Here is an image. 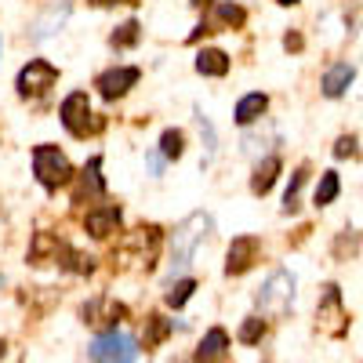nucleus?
<instances>
[{
	"instance_id": "obj_1",
	"label": "nucleus",
	"mask_w": 363,
	"mask_h": 363,
	"mask_svg": "<svg viewBox=\"0 0 363 363\" xmlns=\"http://www.w3.org/2000/svg\"><path fill=\"white\" fill-rule=\"evenodd\" d=\"M157 255H160V229L145 225V229H135L124 244H120L116 262L124 269H131V272H149L157 265Z\"/></svg>"
},
{
	"instance_id": "obj_2",
	"label": "nucleus",
	"mask_w": 363,
	"mask_h": 363,
	"mask_svg": "<svg viewBox=\"0 0 363 363\" xmlns=\"http://www.w3.org/2000/svg\"><path fill=\"white\" fill-rule=\"evenodd\" d=\"M207 233H211V218L207 215H189L174 229V236H171V269L174 272H182L193 262V251H196V244Z\"/></svg>"
},
{
	"instance_id": "obj_3",
	"label": "nucleus",
	"mask_w": 363,
	"mask_h": 363,
	"mask_svg": "<svg viewBox=\"0 0 363 363\" xmlns=\"http://www.w3.org/2000/svg\"><path fill=\"white\" fill-rule=\"evenodd\" d=\"M291 301H294V277L284 272V269H277L258 291V309L272 320H280V316H287Z\"/></svg>"
},
{
	"instance_id": "obj_4",
	"label": "nucleus",
	"mask_w": 363,
	"mask_h": 363,
	"mask_svg": "<svg viewBox=\"0 0 363 363\" xmlns=\"http://www.w3.org/2000/svg\"><path fill=\"white\" fill-rule=\"evenodd\" d=\"M33 171H37L44 189H58L73 178V167H69L66 153H58L55 145H37L33 149Z\"/></svg>"
},
{
	"instance_id": "obj_5",
	"label": "nucleus",
	"mask_w": 363,
	"mask_h": 363,
	"mask_svg": "<svg viewBox=\"0 0 363 363\" xmlns=\"http://www.w3.org/2000/svg\"><path fill=\"white\" fill-rule=\"evenodd\" d=\"M316 327L323 330V335H330V338H342L345 327H349V313L342 306V291L335 284L323 287V298L316 306Z\"/></svg>"
},
{
	"instance_id": "obj_6",
	"label": "nucleus",
	"mask_w": 363,
	"mask_h": 363,
	"mask_svg": "<svg viewBox=\"0 0 363 363\" xmlns=\"http://www.w3.org/2000/svg\"><path fill=\"white\" fill-rule=\"evenodd\" d=\"M91 359H99V363H131L138 359V342L131 335H116V330H109V335H99L95 342H91Z\"/></svg>"
},
{
	"instance_id": "obj_7",
	"label": "nucleus",
	"mask_w": 363,
	"mask_h": 363,
	"mask_svg": "<svg viewBox=\"0 0 363 363\" xmlns=\"http://www.w3.org/2000/svg\"><path fill=\"white\" fill-rule=\"evenodd\" d=\"M55 80H58V73H55V66H48V62H29L22 73H18V95L22 99H40V95H48V91L55 87Z\"/></svg>"
},
{
	"instance_id": "obj_8",
	"label": "nucleus",
	"mask_w": 363,
	"mask_h": 363,
	"mask_svg": "<svg viewBox=\"0 0 363 363\" xmlns=\"http://www.w3.org/2000/svg\"><path fill=\"white\" fill-rule=\"evenodd\" d=\"M87 116H91V102H87V95L84 91H77V95H69L66 102H62V124H66V131L69 135H87L91 131V124H87Z\"/></svg>"
},
{
	"instance_id": "obj_9",
	"label": "nucleus",
	"mask_w": 363,
	"mask_h": 363,
	"mask_svg": "<svg viewBox=\"0 0 363 363\" xmlns=\"http://www.w3.org/2000/svg\"><path fill=\"white\" fill-rule=\"evenodd\" d=\"M138 84V69L131 66H120V69H109L99 77V91H102V99H120V95H128V87Z\"/></svg>"
},
{
	"instance_id": "obj_10",
	"label": "nucleus",
	"mask_w": 363,
	"mask_h": 363,
	"mask_svg": "<svg viewBox=\"0 0 363 363\" xmlns=\"http://www.w3.org/2000/svg\"><path fill=\"white\" fill-rule=\"evenodd\" d=\"M255 255H258V240H255V236H240V240H233L225 272H229V277H240V272H247L251 262H255Z\"/></svg>"
},
{
	"instance_id": "obj_11",
	"label": "nucleus",
	"mask_w": 363,
	"mask_h": 363,
	"mask_svg": "<svg viewBox=\"0 0 363 363\" xmlns=\"http://www.w3.org/2000/svg\"><path fill=\"white\" fill-rule=\"evenodd\" d=\"M84 225H87L91 236H99V240L109 236V233H116V225H120V207H109V203H106V207L87 211V222H84Z\"/></svg>"
},
{
	"instance_id": "obj_12",
	"label": "nucleus",
	"mask_w": 363,
	"mask_h": 363,
	"mask_svg": "<svg viewBox=\"0 0 363 363\" xmlns=\"http://www.w3.org/2000/svg\"><path fill=\"white\" fill-rule=\"evenodd\" d=\"M352 80H356V69H352L349 62L330 66V69L323 73V95H327V99H338V95H345Z\"/></svg>"
},
{
	"instance_id": "obj_13",
	"label": "nucleus",
	"mask_w": 363,
	"mask_h": 363,
	"mask_svg": "<svg viewBox=\"0 0 363 363\" xmlns=\"http://www.w3.org/2000/svg\"><path fill=\"white\" fill-rule=\"evenodd\" d=\"M66 15H69V0H58V4H51V8L37 18V26H33V37H37V40H48V37L55 33V29H62Z\"/></svg>"
},
{
	"instance_id": "obj_14",
	"label": "nucleus",
	"mask_w": 363,
	"mask_h": 363,
	"mask_svg": "<svg viewBox=\"0 0 363 363\" xmlns=\"http://www.w3.org/2000/svg\"><path fill=\"white\" fill-rule=\"evenodd\" d=\"M99 171H102V160L95 157V160H91V164L84 167V174H80L77 200H84V196H87V200H99V196L106 193V186H102V174H99Z\"/></svg>"
},
{
	"instance_id": "obj_15",
	"label": "nucleus",
	"mask_w": 363,
	"mask_h": 363,
	"mask_svg": "<svg viewBox=\"0 0 363 363\" xmlns=\"http://www.w3.org/2000/svg\"><path fill=\"white\" fill-rule=\"evenodd\" d=\"M277 174H280V160H277V157H265V160L255 167L251 193H255V196H265V193L272 189V182H277Z\"/></svg>"
},
{
	"instance_id": "obj_16",
	"label": "nucleus",
	"mask_w": 363,
	"mask_h": 363,
	"mask_svg": "<svg viewBox=\"0 0 363 363\" xmlns=\"http://www.w3.org/2000/svg\"><path fill=\"white\" fill-rule=\"evenodd\" d=\"M196 73H203V77H225L229 73V55L225 51H200L196 55Z\"/></svg>"
},
{
	"instance_id": "obj_17",
	"label": "nucleus",
	"mask_w": 363,
	"mask_h": 363,
	"mask_svg": "<svg viewBox=\"0 0 363 363\" xmlns=\"http://www.w3.org/2000/svg\"><path fill=\"white\" fill-rule=\"evenodd\" d=\"M269 109V99L265 95H244V99H240V106H236V124H255V120L262 116Z\"/></svg>"
},
{
	"instance_id": "obj_18",
	"label": "nucleus",
	"mask_w": 363,
	"mask_h": 363,
	"mask_svg": "<svg viewBox=\"0 0 363 363\" xmlns=\"http://www.w3.org/2000/svg\"><path fill=\"white\" fill-rule=\"evenodd\" d=\"M225 345H229V338H225V330H211V335L200 342V352H196V359H222L225 356Z\"/></svg>"
},
{
	"instance_id": "obj_19",
	"label": "nucleus",
	"mask_w": 363,
	"mask_h": 363,
	"mask_svg": "<svg viewBox=\"0 0 363 363\" xmlns=\"http://www.w3.org/2000/svg\"><path fill=\"white\" fill-rule=\"evenodd\" d=\"M211 11H215V22H207L203 29H233V26L244 22V11H240L236 4H215Z\"/></svg>"
},
{
	"instance_id": "obj_20",
	"label": "nucleus",
	"mask_w": 363,
	"mask_h": 363,
	"mask_svg": "<svg viewBox=\"0 0 363 363\" xmlns=\"http://www.w3.org/2000/svg\"><path fill=\"white\" fill-rule=\"evenodd\" d=\"M116 316H120V309L113 306V301H106V298H102V301H91V306L84 309V320L95 323V327H99V323H113Z\"/></svg>"
},
{
	"instance_id": "obj_21",
	"label": "nucleus",
	"mask_w": 363,
	"mask_h": 363,
	"mask_svg": "<svg viewBox=\"0 0 363 363\" xmlns=\"http://www.w3.org/2000/svg\"><path fill=\"white\" fill-rule=\"evenodd\" d=\"M29 255H33V262H37V265H44V255H51V262H58L62 247H58V240H55V236L40 233V236L33 240V251H29Z\"/></svg>"
},
{
	"instance_id": "obj_22",
	"label": "nucleus",
	"mask_w": 363,
	"mask_h": 363,
	"mask_svg": "<svg viewBox=\"0 0 363 363\" xmlns=\"http://www.w3.org/2000/svg\"><path fill=\"white\" fill-rule=\"evenodd\" d=\"M335 196H338V174L335 171H327L323 178H320V186H316V207H327V203H335Z\"/></svg>"
},
{
	"instance_id": "obj_23",
	"label": "nucleus",
	"mask_w": 363,
	"mask_h": 363,
	"mask_svg": "<svg viewBox=\"0 0 363 363\" xmlns=\"http://www.w3.org/2000/svg\"><path fill=\"white\" fill-rule=\"evenodd\" d=\"M138 37H142V26L131 18V22H124V26H120L116 33L109 37V44H113V48H131V44H138Z\"/></svg>"
},
{
	"instance_id": "obj_24",
	"label": "nucleus",
	"mask_w": 363,
	"mask_h": 363,
	"mask_svg": "<svg viewBox=\"0 0 363 363\" xmlns=\"http://www.w3.org/2000/svg\"><path fill=\"white\" fill-rule=\"evenodd\" d=\"M193 291H196V284H193V280H178V284H174V287H171L164 298H167V306L182 309V306H186V301L193 298Z\"/></svg>"
},
{
	"instance_id": "obj_25",
	"label": "nucleus",
	"mask_w": 363,
	"mask_h": 363,
	"mask_svg": "<svg viewBox=\"0 0 363 363\" xmlns=\"http://www.w3.org/2000/svg\"><path fill=\"white\" fill-rule=\"evenodd\" d=\"M301 186H306V167L294 171L291 186H287V193H284V211H298V193H301Z\"/></svg>"
},
{
	"instance_id": "obj_26",
	"label": "nucleus",
	"mask_w": 363,
	"mask_h": 363,
	"mask_svg": "<svg viewBox=\"0 0 363 363\" xmlns=\"http://www.w3.org/2000/svg\"><path fill=\"white\" fill-rule=\"evenodd\" d=\"M160 153H164L167 160H178V157H182V131H164V138H160Z\"/></svg>"
},
{
	"instance_id": "obj_27",
	"label": "nucleus",
	"mask_w": 363,
	"mask_h": 363,
	"mask_svg": "<svg viewBox=\"0 0 363 363\" xmlns=\"http://www.w3.org/2000/svg\"><path fill=\"white\" fill-rule=\"evenodd\" d=\"M262 335H265V323H262L258 316H251L244 327H240V342H244V345H255Z\"/></svg>"
},
{
	"instance_id": "obj_28",
	"label": "nucleus",
	"mask_w": 363,
	"mask_h": 363,
	"mask_svg": "<svg viewBox=\"0 0 363 363\" xmlns=\"http://www.w3.org/2000/svg\"><path fill=\"white\" fill-rule=\"evenodd\" d=\"M167 330H171V323H164L160 316H153V320H149V335H145V345H157V342L167 335Z\"/></svg>"
},
{
	"instance_id": "obj_29",
	"label": "nucleus",
	"mask_w": 363,
	"mask_h": 363,
	"mask_svg": "<svg viewBox=\"0 0 363 363\" xmlns=\"http://www.w3.org/2000/svg\"><path fill=\"white\" fill-rule=\"evenodd\" d=\"M335 157H338V160L356 157V138H352V135H342V138H338V145H335Z\"/></svg>"
},
{
	"instance_id": "obj_30",
	"label": "nucleus",
	"mask_w": 363,
	"mask_h": 363,
	"mask_svg": "<svg viewBox=\"0 0 363 363\" xmlns=\"http://www.w3.org/2000/svg\"><path fill=\"white\" fill-rule=\"evenodd\" d=\"M95 8H109V4H138V0H91Z\"/></svg>"
},
{
	"instance_id": "obj_31",
	"label": "nucleus",
	"mask_w": 363,
	"mask_h": 363,
	"mask_svg": "<svg viewBox=\"0 0 363 363\" xmlns=\"http://www.w3.org/2000/svg\"><path fill=\"white\" fill-rule=\"evenodd\" d=\"M277 4H284V8H291V4H298V0H277Z\"/></svg>"
},
{
	"instance_id": "obj_32",
	"label": "nucleus",
	"mask_w": 363,
	"mask_h": 363,
	"mask_svg": "<svg viewBox=\"0 0 363 363\" xmlns=\"http://www.w3.org/2000/svg\"><path fill=\"white\" fill-rule=\"evenodd\" d=\"M0 356H4V342H0Z\"/></svg>"
},
{
	"instance_id": "obj_33",
	"label": "nucleus",
	"mask_w": 363,
	"mask_h": 363,
	"mask_svg": "<svg viewBox=\"0 0 363 363\" xmlns=\"http://www.w3.org/2000/svg\"><path fill=\"white\" fill-rule=\"evenodd\" d=\"M189 4H203V0H189Z\"/></svg>"
}]
</instances>
